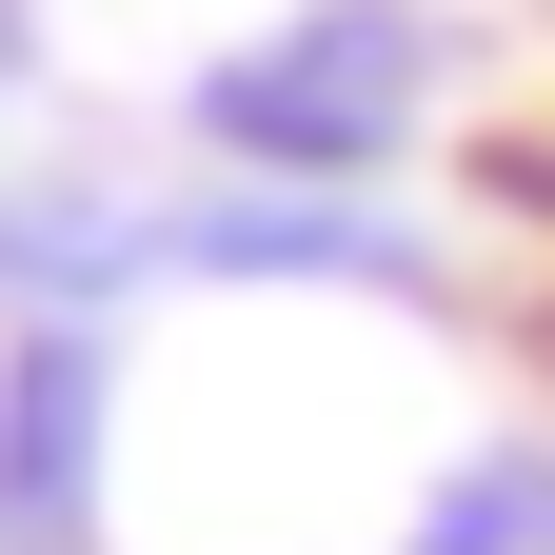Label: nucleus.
<instances>
[{"label": "nucleus", "instance_id": "f257e3e1", "mask_svg": "<svg viewBox=\"0 0 555 555\" xmlns=\"http://www.w3.org/2000/svg\"><path fill=\"white\" fill-rule=\"evenodd\" d=\"M198 119H219L238 159H278V179H358L377 139L416 119V21H397V0H318V21H278L258 60H219Z\"/></svg>", "mask_w": 555, "mask_h": 555}, {"label": "nucleus", "instance_id": "f03ea898", "mask_svg": "<svg viewBox=\"0 0 555 555\" xmlns=\"http://www.w3.org/2000/svg\"><path fill=\"white\" fill-rule=\"evenodd\" d=\"M80 437H100V337L40 318V358H21V456H0V476H21V496H0V535H21V555L80 535Z\"/></svg>", "mask_w": 555, "mask_h": 555}]
</instances>
